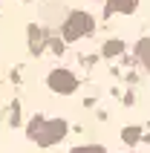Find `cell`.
<instances>
[{
	"label": "cell",
	"instance_id": "obj_1",
	"mask_svg": "<svg viewBox=\"0 0 150 153\" xmlns=\"http://www.w3.org/2000/svg\"><path fill=\"white\" fill-rule=\"evenodd\" d=\"M75 153H101L98 147H87V150H75Z\"/></svg>",
	"mask_w": 150,
	"mask_h": 153
}]
</instances>
